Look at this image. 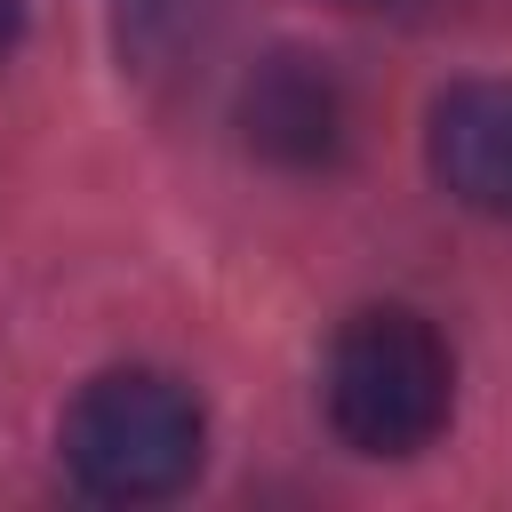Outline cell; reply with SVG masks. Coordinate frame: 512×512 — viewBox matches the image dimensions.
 Returning <instances> with one entry per match:
<instances>
[{
	"instance_id": "cell-1",
	"label": "cell",
	"mask_w": 512,
	"mask_h": 512,
	"mask_svg": "<svg viewBox=\"0 0 512 512\" xmlns=\"http://www.w3.org/2000/svg\"><path fill=\"white\" fill-rule=\"evenodd\" d=\"M456 400V360L440 328L408 304L352 312L328 344V424L360 456H416Z\"/></svg>"
},
{
	"instance_id": "cell-2",
	"label": "cell",
	"mask_w": 512,
	"mask_h": 512,
	"mask_svg": "<svg viewBox=\"0 0 512 512\" xmlns=\"http://www.w3.org/2000/svg\"><path fill=\"white\" fill-rule=\"evenodd\" d=\"M200 440H208L200 400L160 368H112L64 416V464L104 504L176 496L200 472Z\"/></svg>"
},
{
	"instance_id": "cell-3",
	"label": "cell",
	"mask_w": 512,
	"mask_h": 512,
	"mask_svg": "<svg viewBox=\"0 0 512 512\" xmlns=\"http://www.w3.org/2000/svg\"><path fill=\"white\" fill-rule=\"evenodd\" d=\"M432 176L472 216L512 224V80H464L432 104Z\"/></svg>"
},
{
	"instance_id": "cell-4",
	"label": "cell",
	"mask_w": 512,
	"mask_h": 512,
	"mask_svg": "<svg viewBox=\"0 0 512 512\" xmlns=\"http://www.w3.org/2000/svg\"><path fill=\"white\" fill-rule=\"evenodd\" d=\"M240 128H248V144H256L264 160H280V168H320V160H336V144H344V88H336V72L312 64V56H272V64H256V80H248V96H240Z\"/></svg>"
},
{
	"instance_id": "cell-6",
	"label": "cell",
	"mask_w": 512,
	"mask_h": 512,
	"mask_svg": "<svg viewBox=\"0 0 512 512\" xmlns=\"http://www.w3.org/2000/svg\"><path fill=\"white\" fill-rule=\"evenodd\" d=\"M16 32H24V0H0V48H16Z\"/></svg>"
},
{
	"instance_id": "cell-5",
	"label": "cell",
	"mask_w": 512,
	"mask_h": 512,
	"mask_svg": "<svg viewBox=\"0 0 512 512\" xmlns=\"http://www.w3.org/2000/svg\"><path fill=\"white\" fill-rule=\"evenodd\" d=\"M232 0H112V24H120V56L136 72H160V64H184L216 24H224Z\"/></svg>"
}]
</instances>
